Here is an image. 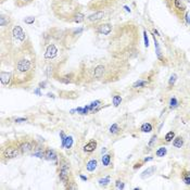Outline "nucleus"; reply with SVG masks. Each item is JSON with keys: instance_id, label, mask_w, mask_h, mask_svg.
I'll use <instances>...</instances> for the list:
<instances>
[{"instance_id": "obj_39", "label": "nucleus", "mask_w": 190, "mask_h": 190, "mask_svg": "<svg viewBox=\"0 0 190 190\" xmlns=\"http://www.w3.org/2000/svg\"><path fill=\"white\" fill-rule=\"evenodd\" d=\"M144 46L148 48L149 47V39H148V35H147L146 30H144Z\"/></svg>"}, {"instance_id": "obj_10", "label": "nucleus", "mask_w": 190, "mask_h": 190, "mask_svg": "<svg viewBox=\"0 0 190 190\" xmlns=\"http://www.w3.org/2000/svg\"><path fill=\"white\" fill-rule=\"evenodd\" d=\"M11 79H12V74L9 73V72H1L0 73V81H1V84L3 86H8L10 84Z\"/></svg>"}, {"instance_id": "obj_26", "label": "nucleus", "mask_w": 190, "mask_h": 190, "mask_svg": "<svg viewBox=\"0 0 190 190\" xmlns=\"http://www.w3.org/2000/svg\"><path fill=\"white\" fill-rule=\"evenodd\" d=\"M109 131H110V134H112V135H116V134H119V131H121V128H119V126L116 123H114V124H112L111 126H110Z\"/></svg>"}, {"instance_id": "obj_18", "label": "nucleus", "mask_w": 190, "mask_h": 190, "mask_svg": "<svg viewBox=\"0 0 190 190\" xmlns=\"http://www.w3.org/2000/svg\"><path fill=\"white\" fill-rule=\"evenodd\" d=\"M111 160H112V153H106L103 154L102 157H101V162H102V165L104 167H108L111 164Z\"/></svg>"}, {"instance_id": "obj_19", "label": "nucleus", "mask_w": 190, "mask_h": 190, "mask_svg": "<svg viewBox=\"0 0 190 190\" xmlns=\"http://www.w3.org/2000/svg\"><path fill=\"white\" fill-rule=\"evenodd\" d=\"M152 130H153V125L149 122H144L140 126V131L142 133H151Z\"/></svg>"}, {"instance_id": "obj_46", "label": "nucleus", "mask_w": 190, "mask_h": 190, "mask_svg": "<svg viewBox=\"0 0 190 190\" xmlns=\"http://www.w3.org/2000/svg\"><path fill=\"white\" fill-rule=\"evenodd\" d=\"M47 96H48V97H52V98H54V96L52 95V93H48V95H47Z\"/></svg>"}, {"instance_id": "obj_23", "label": "nucleus", "mask_w": 190, "mask_h": 190, "mask_svg": "<svg viewBox=\"0 0 190 190\" xmlns=\"http://www.w3.org/2000/svg\"><path fill=\"white\" fill-rule=\"evenodd\" d=\"M167 153V149H166L165 147H160V148H157V150L155 151V155L157 157H164Z\"/></svg>"}, {"instance_id": "obj_11", "label": "nucleus", "mask_w": 190, "mask_h": 190, "mask_svg": "<svg viewBox=\"0 0 190 190\" xmlns=\"http://www.w3.org/2000/svg\"><path fill=\"white\" fill-rule=\"evenodd\" d=\"M104 73H106V66L102 64H99L93 70V77L95 78H101L104 75Z\"/></svg>"}, {"instance_id": "obj_41", "label": "nucleus", "mask_w": 190, "mask_h": 190, "mask_svg": "<svg viewBox=\"0 0 190 190\" xmlns=\"http://www.w3.org/2000/svg\"><path fill=\"white\" fill-rule=\"evenodd\" d=\"M152 160H153V157H144V161H142V163L150 162V161H152Z\"/></svg>"}, {"instance_id": "obj_40", "label": "nucleus", "mask_w": 190, "mask_h": 190, "mask_svg": "<svg viewBox=\"0 0 190 190\" xmlns=\"http://www.w3.org/2000/svg\"><path fill=\"white\" fill-rule=\"evenodd\" d=\"M27 119L26 117H17L15 119V123H23V122H26Z\"/></svg>"}, {"instance_id": "obj_5", "label": "nucleus", "mask_w": 190, "mask_h": 190, "mask_svg": "<svg viewBox=\"0 0 190 190\" xmlns=\"http://www.w3.org/2000/svg\"><path fill=\"white\" fill-rule=\"evenodd\" d=\"M58 52H59V49H58L57 45L54 43H50L47 45L46 52H45L43 57L46 60H53L58 55Z\"/></svg>"}, {"instance_id": "obj_6", "label": "nucleus", "mask_w": 190, "mask_h": 190, "mask_svg": "<svg viewBox=\"0 0 190 190\" xmlns=\"http://www.w3.org/2000/svg\"><path fill=\"white\" fill-rule=\"evenodd\" d=\"M104 15H106V12L103 10H98L96 11L95 13L90 14V15L87 16V20L89 22H91V23H97V22L101 21V20H103V17H104Z\"/></svg>"}, {"instance_id": "obj_33", "label": "nucleus", "mask_w": 190, "mask_h": 190, "mask_svg": "<svg viewBox=\"0 0 190 190\" xmlns=\"http://www.w3.org/2000/svg\"><path fill=\"white\" fill-rule=\"evenodd\" d=\"M33 0H15V2L17 3V5L19 7H22V5H28V3L32 2Z\"/></svg>"}, {"instance_id": "obj_31", "label": "nucleus", "mask_w": 190, "mask_h": 190, "mask_svg": "<svg viewBox=\"0 0 190 190\" xmlns=\"http://www.w3.org/2000/svg\"><path fill=\"white\" fill-rule=\"evenodd\" d=\"M177 81V75L176 74H172L171 77H169V81H168V86H169V88H172V87L174 86V84L176 83Z\"/></svg>"}, {"instance_id": "obj_45", "label": "nucleus", "mask_w": 190, "mask_h": 190, "mask_svg": "<svg viewBox=\"0 0 190 190\" xmlns=\"http://www.w3.org/2000/svg\"><path fill=\"white\" fill-rule=\"evenodd\" d=\"M79 177H81V180H84V182H86L87 179H88L87 178V176H84V175H79Z\"/></svg>"}, {"instance_id": "obj_15", "label": "nucleus", "mask_w": 190, "mask_h": 190, "mask_svg": "<svg viewBox=\"0 0 190 190\" xmlns=\"http://www.w3.org/2000/svg\"><path fill=\"white\" fill-rule=\"evenodd\" d=\"M98 166V161L97 159H91V160H89L88 162H87L86 164V169L88 172H95L96 168H97Z\"/></svg>"}, {"instance_id": "obj_44", "label": "nucleus", "mask_w": 190, "mask_h": 190, "mask_svg": "<svg viewBox=\"0 0 190 190\" xmlns=\"http://www.w3.org/2000/svg\"><path fill=\"white\" fill-rule=\"evenodd\" d=\"M39 88H46V81H43V83H40L39 84Z\"/></svg>"}, {"instance_id": "obj_25", "label": "nucleus", "mask_w": 190, "mask_h": 190, "mask_svg": "<svg viewBox=\"0 0 190 190\" xmlns=\"http://www.w3.org/2000/svg\"><path fill=\"white\" fill-rule=\"evenodd\" d=\"M122 101L123 99L119 95H114L113 97H112V103H113V106H115V108H117V106L122 103Z\"/></svg>"}, {"instance_id": "obj_38", "label": "nucleus", "mask_w": 190, "mask_h": 190, "mask_svg": "<svg viewBox=\"0 0 190 190\" xmlns=\"http://www.w3.org/2000/svg\"><path fill=\"white\" fill-rule=\"evenodd\" d=\"M24 22L26 24H33L34 22H35V17L34 16H28V17H25Z\"/></svg>"}, {"instance_id": "obj_1", "label": "nucleus", "mask_w": 190, "mask_h": 190, "mask_svg": "<svg viewBox=\"0 0 190 190\" xmlns=\"http://www.w3.org/2000/svg\"><path fill=\"white\" fill-rule=\"evenodd\" d=\"M33 68H34L33 60L25 57L20 58L15 63V72L19 74H27Z\"/></svg>"}, {"instance_id": "obj_43", "label": "nucleus", "mask_w": 190, "mask_h": 190, "mask_svg": "<svg viewBox=\"0 0 190 190\" xmlns=\"http://www.w3.org/2000/svg\"><path fill=\"white\" fill-rule=\"evenodd\" d=\"M39 89H40V88H39V87H38L37 89H35V90H34V93H36V95H38V96H41V93H40V90H39Z\"/></svg>"}, {"instance_id": "obj_28", "label": "nucleus", "mask_w": 190, "mask_h": 190, "mask_svg": "<svg viewBox=\"0 0 190 190\" xmlns=\"http://www.w3.org/2000/svg\"><path fill=\"white\" fill-rule=\"evenodd\" d=\"M176 136H175V131H173V130H171V131H168L167 134L165 135V137H164V139H165L166 142H171V141L174 140V138H175Z\"/></svg>"}, {"instance_id": "obj_4", "label": "nucleus", "mask_w": 190, "mask_h": 190, "mask_svg": "<svg viewBox=\"0 0 190 190\" xmlns=\"http://www.w3.org/2000/svg\"><path fill=\"white\" fill-rule=\"evenodd\" d=\"M21 154V151L19 149V146L16 144H9V146L2 148V157L5 159H14V157H17Z\"/></svg>"}, {"instance_id": "obj_29", "label": "nucleus", "mask_w": 190, "mask_h": 190, "mask_svg": "<svg viewBox=\"0 0 190 190\" xmlns=\"http://www.w3.org/2000/svg\"><path fill=\"white\" fill-rule=\"evenodd\" d=\"M98 182H99V185L100 186H102V187H106L109 184H110V177H104V178H100L99 180H98Z\"/></svg>"}, {"instance_id": "obj_30", "label": "nucleus", "mask_w": 190, "mask_h": 190, "mask_svg": "<svg viewBox=\"0 0 190 190\" xmlns=\"http://www.w3.org/2000/svg\"><path fill=\"white\" fill-rule=\"evenodd\" d=\"M157 135H153L150 139L149 144H148V150H151L153 147H154L155 142H157Z\"/></svg>"}, {"instance_id": "obj_42", "label": "nucleus", "mask_w": 190, "mask_h": 190, "mask_svg": "<svg viewBox=\"0 0 190 190\" xmlns=\"http://www.w3.org/2000/svg\"><path fill=\"white\" fill-rule=\"evenodd\" d=\"M142 166V163H136L134 165V169H137V168H140Z\"/></svg>"}, {"instance_id": "obj_2", "label": "nucleus", "mask_w": 190, "mask_h": 190, "mask_svg": "<svg viewBox=\"0 0 190 190\" xmlns=\"http://www.w3.org/2000/svg\"><path fill=\"white\" fill-rule=\"evenodd\" d=\"M11 37L15 43H17L19 45L24 43L26 40V34H25L24 30L22 28L20 25H14L11 28Z\"/></svg>"}, {"instance_id": "obj_32", "label": "nucleus", "mask_w": 190, "mask_h": 190, "mask_svg": "<svg viewBox=\"0 0 190 190\" xmlns=\"http://www.w3.org/2000/svg\"><path fill=\"white\" fill-rule=\"evenodd\" d=\"M52 73H53V65H48V66H47V70H46L47 77L50 78V77L52 76Z\"/></svg>"}, {"instance_id": "obj_24", "label": "nucleus", "mask_w": 190, "mask_h": 190, "mask_svg": "<svg viewBox=\"0 0 190 190\" xmlns=\"http://www.w3.org/2000/svg\"><path fill=\"white\" fill-rule=\"evenodd\" d=\"M10 24V17L9 16H5V15H1V17H0V26L2 27H5L8 26V25Z\"/></svg>"}, {"instance_id": "obj_37", "label": "nucleus", "mask_w": 190, "mask_h": 190, "mask_svg": "<svg viewBox=\"0 0 190 190\" xmlns=\"http://www.w3.org/2000/svg\"><path fill=\"white\" fill-rule=\"evenodd\" d=\"M60 137H61V142H62V148H64V144H65V139H66V136H65L64 131L61 130L60 131Z\"/></svg>"}, {"instance_id": "obj_16", "label": "nucleus", "mask_w": 190, "mask_h": 190, "mask_svg": "<svg viewBox=\"0 0 190 190\" xmlns=\"http://www.w3.org/2000/svg\"><path fill=\"white\" fill-rule=\"evenodd\" d=\"M155 171H157V167H155V166H151V167H148L146 171H144L142 173H141L140 177L142 179H146V178H148V177L151 176V175H153Z\"/></svg>"}, {"instance_id": "obj_7", "label": "nucleus", "mask_w": 190, "mask_h": 190, "mask_svg": "<svg viewBox=\"0 0 190 190\" xmlns=\"http://www.w3.org/2000/svg\"><path fill=\"white\" fill-rule=\"evenodd\" d=\"M97 32L101 35H110L112 32V25L110 23H102L97 26Z\"/></svg>"}, {"instance_id": "obj_22", "label": "nucleus", "mask_w": 190, "mask_h": 190, "mask_svg": "<svg viewBox=\"0 0 190 190\" xmlns=\"http://www.w3.org/2000/svg\"><path fill=\"white\" fill-rule=\"evenodd\" d=\"M168 106H169V109H171V110H175L176 108H178V106H179V101L177 100L176 97H172L171 99H169Z\"/></svg>"}, {"instance_id": "obj_36", "label": "nucleus", "mask_w": 190, "mask_h": 190, "mask_svg": "<svg viewBox=\"0 0 190 190\" xmlns=\"http://www.w3.org/2000/svg\"><path fill=\"white\" fill-rule=\"evenodd\" d=\"M115 187H116L117 189H124L125 184L122 182V180H116V182H115Z\"/></svg>"}, {"instance_id": "obj_17", "label": "nucleus", "mask_w": 190, "mask_h": 190, "mask_svg": "<svg viewBox=\"0 0 190 190\" xmlns=\"http://www.w3.org/2000/svg\"><path fill=\"white\" fill-rule=\"evenodd\" d=\"M184 144H185V140H184V137H182V136L175 137L173 140L174 148H177V149H182V147H184Z\"/></svg>"}, {"instance_id": "obj_9", "label": "nucleus", "mask_w": 190, "mask_h": 190, "mask_svg": "<svg viewBox=\"0 0 190 190\" xmlns=\"http://www.w3.org/2000/svg\"><path fill=\"white\" fill-rule=\"evenodd\" d=\"M97 146H98L97 140L92 139V140L88 141V142L85 144L83 150H84V152H86V153H91V152H93L96 149H97Z\"/></svg>"}, {"instance_id": "obj_14", "label": "nucleus", "mask_w": 190, "mask_h": 190, "mask_svg": "<svg viewBox=\"0 0 190 190\" xmlns=\"http://www.w3.org/2000/svg\"><path fill=\"white\" fill-rule=\"evenodd\" d=\"M174 8L179 12H185L186 11V3L184 0H174Z\"/></svg>"}, {"instance_id": "obj_13", "label": "nucleus", "mask_w": 190, "mask_h": 190, "mask_svg": "<svg viewBox=\"0 0 190 190\" xmlns=\"http://www.w3.org/2000/svg\"><path fill=\"white\" fill-rule=\"evenodd\" d=\"M45 159L48 161H55L58 159L57 152L53 149H46L45 150Z\"/></svg>"}, {"instance_id": "obj_27", "label": "nucleus", "mask_w": 190, "mask_h": 190, "mask_svg": "<svg viewBox=\"0 0 190 190\" xmlns=\"http://www.w3.org/2000/svg\"><path fill=\"white\" fill-rule=\"evenodd\" d=\"M74 139L72 136H66V139H65V144H64V148L65 149H71L72 146H73Z\"/></svg>"}, {"instance_id": "obj_8", "label": "nucleus", "mask_w": 190, "mask_h": 190, "mask_svg": "<svg viewBox=\"0 0 190 190\" xmlns=\"http://www.w3.org/2000/svg\"><path fill=\"white\" fill-rule=\"evenodd\" d=\"M17 146H19V149L22 154L28 153V152H30L34 149V144H33L32 142H30V141H21Z\"/></svg>"}, {"instance_id": "obj_12", "label": "nucleus", "mask_w": 190, "mask_h": 190, "mask_svg": "<svg viewBox=\"0 0 190 190\" xmlns=\"http://www.w3.org/2000/svg\"><path fill=\"white\" fill-rule=\"evenodd\" d=\"M148 85H149V81L138 79V81H136L135 83L131 85V88H133V89H142V88H146Z\"/></svg>"}, {"instance_id": "obj_34", "label": "nucleus", "mask_w": 190, "mask_h": 190, "mask_svg": "<svg viewBox=\"0 0 190 190\" xmlns=\"http://www.w3.org/2000/svg\"><path fill=\"white\" fill-rule=\"evenodd\" d=\"M101 103V101L100 100H96V101H93V102H91L89 104V110L90 111H93L95 110V108H97L99 104Z\"/></svg>"}, {"instance_id": "obj_3", "label": "nucleus", "mask_w": 190, "mask_h": 190, "mask_svg": "<svg viewBox=\"0 0 190 190\" xmlns=\"http://www.w3.org/2000/svg\"><path fill=\"white\" fill-rule=\"evenodd\" d=\"M70 174H71V167L66 161L63 160L60 163V171H59V178L63 184H68V179H70Z\"/></svg>"}, {"instance_id": "obj_35", "label": "nucleus", "mask_w": 190, "mask_h": 190, "mask_svg": "<svg viewBox=\"0 0 190 190\" xmlns=\"http://www.w3.org/2000/svg\"><path fill=\"white\" fill-rule=\"evenodd\" d=\"M70 78H71V76L66 75V76H63V77H61V78H60V81H62L63 84H66V85H68V84H71V81H72Z\"/></svg>"}, {"instance_id": "obj_47", "label": "nucleus", "mask_w": 190, "mask_h": 190, "mask_svg": "<svg viewBox=\"0 0 190 190\" xmlns=\"http://www.w3.org/2000/svg\"><path fill=\"white\" fill-rule=\"evenodd\" d=\"M106 148H103V149L101 150V152H102V153H103V152H106Z\"/></svg>"}, {"instance_id": "obj_20", "label": "nucleus", "mask_w": 190, "mask_h": 190, "mask_svg": "<svg viewBox=\"0 0 190 190\" xmlns=\"http://www.w3.org/2000/svg\"><path fill=\"white\" fill-rule=\"evenodd\" d=\"M72 21L75 22V23H81V22L85 21V15L81 12H75L74 13V15L72 16Z\"/></svg>"}, {"instance_id": "obj_21", "label": "nucleus", "mask_w": 190, "mask_h": 190, "mask_svg": "<svg viewBox=\"0 0 190 190\" xmlns=\"http://www.w3.org/2000/svg\"><path fill=\"white\" fill-rule=\"evenodd\" d=\"M182 182H185V185H187V186H190V171H184L182 172Z\"/></svg>"}]
</instances>
